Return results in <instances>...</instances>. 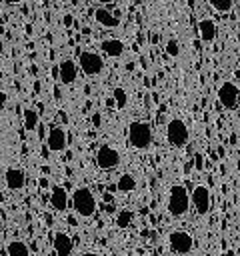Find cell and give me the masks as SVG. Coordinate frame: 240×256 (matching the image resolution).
Segmentation results:
<instances>
[{"instance_id":"1f68e13d","label":"cell","mask_w":240,"mask_h":256,"mask_svg":"<svg viewBox=\"0 0 240 256\" xmlns=\"http://www.w3.org/2000/svg\"><path fill=\"white\" fill-rule=\"evenodd\" d=\"M0 244H2V232H0Z\"/></svg>"},{"instance_id":"4316f807","label":"cell","mask_w":240,"mask_h":256,"mask_svg":"<svg viewBox=\"0 0 240 256\" xmlns=\"http://www.w3.org/2000/svg\"><path fill=\"white\" fill-rule=\"evenodd\" d=\"M100 122H102V118H100V114H98V112H96V114H92V124H94L96 128L100 126Z\"/></svg>"},{"instance_id":"8fae6325","label":"cell","mask_w":240,"mask_h":256,"mask_svg":"<svg viewBox=\"0 0 240 256\" xmlns=\"http://www.w3.org/2000/svg\"><path fill=\"white\" fill-rule=\"evenodd\" d=\"M52 246H54L56 256H70L72 250H74L72 238H70L66 232H62V230H56V232L52 234Z\"/></svg>"},{"instance_id":"7a4b0ae2","label":"cell","mask_w":240,"mask_h":256,"mask_svg":"<svg viewBox=\"0 0 240 256\" xmlns=\"http://www.w3.org/2000/svg\"><path fill=\"white\" fill-rule=\"evenodd\" d=\"M70 204L74 208V212L80 216V218H90L94 216L96 212V200H94V194L88 186H78L74 192H72V198H70Z\"/></svg>"},{"instance_id":"603a6c76","label":"cell","mask_w":240,"mask_h":256,"mask_svg":"<svg viewBox=\"0 0 240 256\" xmlns=\"http://www.w3.org/2000/svg\"><path fill=\"white\" fill-rule=\"evenodd\" d=\"M210 6H212L216 12H222V14H224V12H230L234 4H232V0H210Z\"/></svg>"},{"instance_id":"30bf717a","label":"cell","mask_w":240,"mask_h":256,"mask_svg":"<svg viewBox=\"0 0 240 256\" xmlns=\"http://www.w3.org/2000/svg\"><path fill=\"white\" fill-rule=\"evenodd\" d=\"M46 144H48V150L50 152H64L66 146H68V132H66V128H62L58 124L52 126L50 132H48Z\"/></svg>"},{"instance_id":"9c48e42d","label":"cell","mask_w":240,"mask_h":256,"mask_svg":"<svg viewBox=\"0 0 240 256\" xmlns=\"http://www.w3.org/2000/svg\"><path fill=\"white\" fill-rule=\"evenodd\" d=\"M210 204H212V198H210V190H208V186H204V184H196V186L192 188V206H194L196 214H200V216L208 214Z\"/></svg>"},{"instance_id":"52a82bcc","label":"cell","mask_w":240,"mask_h":256,"mask_svg":"<svg viewBox=\"0 0 240 256\" xmlns=\"http://www.w3.org/2000/svg\"><path fill=\"white\" fill-rule=\"evenodd\" d=\"M168 246L176 254H190L194 248V238L186 230H172L168 234Z\"/></svg>"},{"instance_id":"4dcf8cb0","label":"cell","mask_w":240,"mask_h":256,"mask_svg":"<svg viewBox=\"0 0 240 256\" xmlns=\"http://www.w3.org/2000/svg\"><path fill=\"white\" fill-rule=\"evenodd\" d=\"M82 256H100V254H98V252H84Z\"/></svg>"},{"instance_id":"d4e9b609","label":"cell","mask_w":240,"mask_h":256,"mask_svg":"<svg viewBox=\"0 0 240 256\" xmlns=\"http://www.w3.org/2000/svg\"><path fill=\"white\" fill-rule=\"evenodd\" d=\"M6 104H8V94L4 90H0V110H4Z\"/></svg>"},{"instance_id":"3957f363","label":"cell","mask_w":240,"mask_h":256,"mask_svg":"<svg viewBox=\"0 0 240 256\" xmlns=\"http://www.w3.org/2000/svg\"><path fill=\"white\" fill-rule=\"evenodd\" d=\"M126 134H128L130 146L136 150H148L152 144V128L148 122H140V120L130 122Z\"/></svg>"},{"instance_id":"d6986e66","label":"cell","mask_w":240,"mask_h":256,"mask_svg":"<svg viewBox=\"0 0 240 256\" xmlns=\"http://www.w3.org/2000/svg\"><path fill=\"white\" fill-rule=\"evenodd\" d=\"M136 186H138V184H136V178H134L132 174H122V176L118 178V182H116V190L122 192V194L134 192Z\"/></svg>"},{"instance_id":"9a60e30c","label":"cell","mask_w":240,"mask_h":256,"mask_svg":"<svg viewBox=\"0 0 240 256\" xmlns=\"http://www.w3.org/2000/svg\"><path fill=\"white\" fill-rule=\"evenodd\" d=\"M68 202H70L68 192L62 186H54L52 192H50V204H52V208L56 212H64L68 208Z\"/></svg>"},{"instance_id":"277c9868","label":"cell","mask_w":240,"mask_h":256,"mask_svg":"<svg viewBox=\"0 0 240 256\" xmlns=\"http://www.w3.org/2000/svg\"><path fill=\"white\" fill-rule=\"evenodd\" d=\"M166 140L174 148H182L188 142V126L180 118H172L166 124Z\"/></svg>"},{"instance_id":"7402d4cb","label":"cell","mask_w":240,"mask_h":256,"mask_svg":"<svg viewBox=\"0 0 240 256\" xmlns=\"http://www.w3.org/2000/svg\"><path fill=\"white\" fill-rule=\"evenodd\" d=\"M132 222H134V212H130V210L118 212V216H116V226L118 228H128Z\"/></svg>"},{"instance_id":"4fadbf2b","label":"cell","mask_w":240,"mask_h":256,"mask_svg":"<svg viewBox=\"0 0 240 256\" xmlns=\"http://www.w3.org/2000/svg\"><path fill=\"white\" fill-rule=\"evenodd\" d=\"M58 76H60L62 84H72L76 80V76H78V64L74 60H70V58L62 60L58 64Z\"/></svg>"},{"instance_id":"5b68a950","label":"cell","mask_w":240,"mask_h":256,"mask_svg":"<svg viewBox=\"0 0 240 256\" xmlns=\"http://www.w3.org/2000/svg\"><path fill=\"white\" fill-rule=\"evenodd\" d=\"M120 164V152L112 144H102L96 150V166L100 170H114Z\"/></svg>"},{"instance_id":"e0dca14e","label":"cell","mask_w":240,"mask_h":256,"mask_svg":"<svg viewBox=\"0 0 240 256\" xmlns=\"http://www.w3.org/2000/svg\"><path fill=\"white\" fill-rule=\"evenodd\" d=\"M198 34H200L202 42H206V44L214 42V38H216V24H214V20L212 18H202L198 22Z\"/></svg>"},{"instance_id":"8992f818","label":"cell","mask_w":240,"mask_h":256,"mask_svg":"<svg viewBox=\"0 0 240 256\" xmlns=\"http://www.w3.org/2000/svg\"><path fill=\"white\" fill-rule=\"evenodd\" d=\"M78 64H80V70L84 72V76L92 78V76H98L102 70H104V60L100 54L96 52H80V58H78Z\"/></svg>"},{"instance_id":"2e32d148","label":"cell","mask_w":240,"mask_h":256,"mask_svg":"<svg viewBox=\"0 0 240 256\" xmlns=\"http://www.w3.org/2000/svg\"><path fill=\"white\" fill-rule=\"evenodd\" d=\"M100 48H102V52H104L106 56H110V58H120V56L124 54V50H126L124 42L118 40V38H106V40H102Z\"/></svg>"},{"instance_id":"f546056e","label":"cell","mask_w":240,"mask_h":256,"mask_svg":"<svg viewBox=\"0 0 240 256\" xmlns=\"http://www.w3.org/2000/svg\"><path fill=\"white\" fill-rule=\"evenodd\" d=\"M4 54V40H2V36H0V56Z\"/></svg>"},{"instance_id":"6da1fadb","label":"cell","mask_w":240,"mask_h":256,"mask_svg":"<svg viewBox=\"0 0 240 256\" xmlns=\"http://www.w3.org/2000/svg\"><path fill=\"white\" fill-rule=\"evenodd\" d=\"M166 208H168L170 216L182 218V216L190 210V192H188L182 184H174V186L170 188V192H168Z\"/></svg>"},{"instance_id":"ac0fdd59","label":"cell","mask_w":240,"mask_h":256,"mask_svg":"<svg viewBox=\"0 0 240 256\" xmlns=\"http://www.w3.org/2000/svg\"><path fill=\"white\" fill-rule=\"evenodd\" d=\"M22 124H24V128H26L28 132L36 130L38 124H40V116H38V112H36L34 108H26L24 114H22Z\"/></svg>"},{"instance_id":"cb8c5ba5","label":"cell","mask_w":240,"mask_h":256,"mask_svg":"<svg viewBox=\"0 0 240 256\" xmlns=\"http://www.w3.org/2000/svg\"><path fill=\"white\" fill-rule=\"evenodd\" d=\"M166 54L172 56V58H176V56L180 54V42H178L176 38H170V40L166 42Z\"/></svg>"},{"instance_id":"ffe728a7","label":"cell","mask_w":240,"mask_h":256,"mask_svg":"<svg viewBox=\"0 0 240 256\" xmlns=\"http://www.w3.org/2000/svg\"><path fill=\"white\" fill-rule=\"evenodd\" d=\"M6 254L8 256H30V250H28L26 242H22V240H10L6 244Z\"/></svg>"},{"instance_id":"484cf974","label":"cell","mask_w":240,"mask_h":256,"mask_svg":"<svg viewBox=\"0 0 240 256\" xmlns=\"http://www.w3.org/2000/svg\"><path fill=\"white\" fill-rule=\"evenodd\" d=\"M56 120H58V126H60L62 122L66 124V122H68V116H66V112H62V110H60V112H58V116H56Z\"/></svg>"},{"instance_id":"83f0119b","label":"cell","mask_w":240,"mask_h":256,"mask_svg":"<svg viewBox=\"0 0 240 256\" xmlns=\"http://www.w3.org/2000/svg\"><path fill=\"white\" fill-rule=\"evenodd\" d=\"M64 26H72V16L70 14L64 16Z\"/></svg>"},{"instance_id":"ba28073f","label":"cell","mask_w":240,"mask_h":256,"mask_svg":"<svg viewBox=\"0 0 240 256\" xmlns=\"http://www.w3.org/2000/svg\"><path fill=\"white\" fill-rule=\"evenodd\" d=\"M218 102L224 108H228V110L236 108L238 102H240V90H238V86L234 82H222L220 88H218Z\"/></svg>"},{"instance_id":"44dd1931","label":"cell","mask_w":240,"mask_h":256,"mask_svg":"<svg viewBox=\"0 0 240 256\" xmlns=\"http://www.w3.org/2000/svg\"><path fill=\"white\" fill-rule=\"evenodd\" d=\"M112 98H114V102H116V108H118V110H124V108H126V104H128V94H126V90H124V88L116 86V88L112 90Z\"/></svg>"},{"instance_id":"f1b7e54d","label":"cell","mask_w":240,"mask_h":256,"mask_svg":"<svg viewBox=\"0 0 240 256\" xmlns=\"http://www.w3.org/2000/svg\"><path fill=\"white\" fill-rule=\"evenodd\" d=\"M196 168H198V170L202 168V156H200V154H196Z\"/></svg>"},{"instance_id":"7c38bea8","label":"cell","mask_w":240,"mask_h":256,"mask_svg":"<svg viewBox=\"0 0 240 256\" xmlns=\"http://www.w3.org/2000/svg\"><path fill=\"white\" fill-rule=\"evenodd\" d=\"M4 184H6V188L8 190H20V188H24V184H26V174H24V170L22 168H8L6 170V174H4Z\"/></svg>"},{"instance_id":"5bb4252c","label":"cell","mask_w":240,"mask_h":256,"mask_svg":"<svg viewBox=\"0 0 240 256\" xmlns=\"http://www.w3.org/2000/svg\"><path fill=\"white\" fill-rule=\"evenodd\" d=\"M94 20L100 26H104V28H116L120 24V18L116 14H112V10H108L104 6H100V8L94 10Z\"/></svg>"}]
</instances>
